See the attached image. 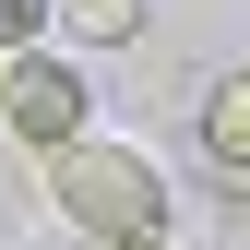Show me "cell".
<instances>
[{
    "instance_id": "cell-5",
    "label": "cell",
    "mask_w": 250,
    "mask_h": 250,
    "mask_svg": "<svg viewBox=\"0 0 250 250\" xmlns=\"http://www.w3.org/2000/svg\"><path fill=\"white\" fill-rule=\"evenodd\" d=\"M48 24H60V0H0V60H12V48H36Z\"/></svg>"
},
{
    "instance_id": "cell-3",
    "label": "cell",
    "mask_w": 250,
    "mask_h": 250,
    "mask_svg": "<svg viewBox=\"0 0 250 250\" xmlns=\"http://www.w3.org/2000/svg\"><path fill=\"white\" fill-rule=\"evenodd\" d=\"M203 155H214L227 179H250V60H238V72L203 96Z\"/></svg>"
},
{
    "instance_id": "cell-4",
    "label": "cell",
    "mask_w": 250,
    "mask_h": 250,
    "mask_svg": "<svg viewBox=\"0 0 250 250\" xmlns=\"http://www.w3.org/2000/svg\"><path fill=\"white\" fill-rule=\"evenodd\" d=\"M155 24V0H60V36H83V48H131Z\"/></svg>"
},
{
    "instance_id": "cell-2",
    "label": "cell",
    "mask_w": 250,
    "mask_h": 250,
    "mask_svg": "<svg viewBox=\"0 0 250 250\" xmlns=\"http://www.w3.org/2000/svg\"><path fill=\"white\" fill-rule=\"evenodd\" d=\"M83 107H96V96H83V72L60 48H12V60H0V131H12V143H36V155L83 143Z\"/></svg>"
},
{
    "instance_id": "cell-1",
    "label": "cell",
    "mask_w": 250,
    "mask_h": 250,
    "mask_svg": "<svg viewBox=\"0 0 250 250\" xmlns=\"http://www.w3.org/2000/svg\"><path fill=\"white\" fill-rule=\"evenodd\" d=\"M48 191L72 214V238H96V250H167V179H155L143 143H96V131L60 143Z\"/></svg>"
}]
</instances>
